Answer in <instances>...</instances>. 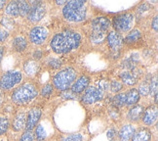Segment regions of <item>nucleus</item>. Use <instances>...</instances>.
Here are the masks:
<instances>
[{
  "label": "nucleus",
  "instance_id": "nucleus-1",
  "mask_svg": "<svg viewBox=\"0 0 158 141\" xmlns=\"http://www.w3.org/2000/svg\"><path fill=\"white\" fill-rule=\"evenodd\" d=\"M81 43V35L71 29H65L52 38L50 46L56 54H65L76 49Z\"/></svg>",
  "mask_w": 158,
  "mask_h": 141
},
{
  "label": "nucleus",
  "instance_id": "nucleus-2",
  "mask_svg": "<svg viewBox=\"0 0 158 141\" xmlns=\"http://www.w3.org/2000/svg\"><path fill=\"white\" fill-rule=\"evenodd\" d=\"M37 85L32 82H27L16 87L11 94V100L15 105H25L38 96Z\"/></svg>",
  "mask_w": 158,
  "mask_h": 141
},
{
  "label": "nucleus",
  "instance_id": "nucleus-3",
  "mask_svg": "<svg viewBox=\"0 0 158 141\" xmlns=\"http://www.w3.org/2000/svg\"><path fill=\"white\" fill-rule=\"evenodd\" d=\"M63 15L65 20L73 23L82 22L86 19L87 10L86 1L83 0H72L64 6Z\"/></svg>",
  "mask_w": 158,
  "mask_h": 141
},
{
  "label": "nucleus",
  "instance_id": "nucleus-4",
  "mask_svg": "<svg viewBox=\"0 0 158 141\" xmlns=\"http://www.w3.org/2000/svg\"><path fill=\"white\" fill-rule=\"evenodd\" d=\"M77 77V72L72 67H68L58 72L53 77V86L59 91L69 90Z\"/></svg>",
  "mask_w": 158,
  "mask_h": 141
},
{
  "label": "nucleus",
  "instance_id": "nucleus-5",
  "mask_svg": "<svg viewBox=\"0 0 158 141\" xmlns=\"http://www.w3.org/2000/svg\"><path fill=\"white\" fill-rule=\"evenodd\" d=\"M110 21L106 17H98L92 22V33L90 38L95 43H101L106 37V32L110 27Z\"/></svg>",
  "mask_w": 158,
  "mask_h": 141
},
{
  "label": "nucleus",
  "instance_id": "nucleus-6",
  "mask_svg": "<svg viewBox=\"0 0 158 141\" xmlns=\"http://www.w3.org/2000/svg\"><path fill=\"white\" fill-rule=\"evenodd\" d=\"M23 81V73L20 71H8L0 77V90L9 91Z\"/></svg>",
  "mask_w": 158,
  "mask_h": 141
},
{
  "label": "nucleus",
  "instance_id": "nucleus-7",
  "mask_svg": "<svg viewBox=\"0 0 158 141\" xmlns=\"http://www.w3.org/2000/svg\"><path fill=\"white\" fill-rule=\"evenodd\" d=\"M31 6L27 1H11L6 4L5 14L12 18L27 17L29 13Z\"/></svg>",
  "mask_w": 158,
  "mask_h": 141
},
{
  "label": "nucleus",
  "instance_id": "nucleus-8",
  "mask_svg": "<svg viewBox=\"0 0 158 141\" xmlns=\"http://www.w3.org/2000/svg\"><path fill=\"white\" fill-rule=\"evenodd\" d=\"M133 24H134L133 14L124 13V14H120V15H117L116 17H114L112 26L114 28L115 32L122 34L124 33L129 32L133 26Z\"/></svg>",
  "mask_w": 158,
  "mask_h": 141
},
{
  "label": "nucleus",
  "instance_id": "nucleus-9",
  "mask_svg": "<svg viewBox=\"0 0 158 141\" xmlns=\"http://www.w3.org/2000/svg\"><path fill=\"white\" fill-rule=\"evenodd\" d=\"M102 97H104V91L99 87L90 86L85 89V92L81 98V102L85 105H91V104L101 101Z\"/></svg>",
  "mask_w": 158,
  "mask_h": 141
},
{
  "label": "nucleus",
  "instance_id": "nucleus-10",
  "mask_svg": "<svg viewBox=\"0 0 158 141\" xmlns=\"http://www.w3.org/2000/svg\"><path fill=\"white\" fill-rule=\"evenodd\" d=\"M42 116V108L39 106L32 107L28 111L27 116V122H26V130L32 131L33 128L36 127L38 125V121Z\"/></svg>",
  "mask_w": 158,
  "mask_h": 141
},
{
  "label": "nucleus",
  "instance_id": "nucleus-11",
  "mask_svg": "<svg viewBox=\"0 0 158 141\" xmlns=\"http://www.w3.org/2000/svg\"><path fill=\"white\" fill-rule=\"evenodd\" d=\"M48 37V30L44 27H34L29 32V40L35 45H40L44 43Z\"/></svg>",
  "mask_w": 158,
  "mask_h": 141
},
{
  "label": "nucleus",
  "instance_id": "nucleus-12",
  "mask_svg": "<svg viewBox=\"0 0 158 141\" xmlns=\"http://www.w3.org/2000/svg\"><path fill=\"white\" fill-rule=\"evenodd\" d=\"M46 14V5L43 2H37L31 6L29 13L27 14V20L30 23H38L44 18Z\"/></svg>",
  "mask_w": 158,
  "mask_h": 141
},
{
  "label": "nucleus",
  "instance_id": "nucleus-13",
  "mask_svg": "<svg viewBox=\"0 0 158 141\" xmlns=\"http://www.w3.org/2000/svg\"><path fill=\"white\" fill-rule=\"evenodd\" d=\"M106 41L112 52H119L120 49L123 46L124 38L122 34L118 33L115 30H111L106 35Z\"/></svg>",
  "mask_w": 158,
  "mask_h": 141
},
{
  "label": "nucleus",
  "instance_id": "nucleus-14",
  "mask_svg": "<svg viewBox=\"0 0 158 141\" xmlns=\"http://www.w3.org/2000/svg\"><path fill=\"white\" fill-rule=\"evenodd\" d=\"M157 117H158V111L156 105H150L148 108H145V110H143L142 120L145 126H149L155 124V121H157Z\"/></svg>",
  "mask_w": 158,
  "mask_h": 141
},
{
  "label": "nucleus",
  "instance_id": "nucleus-15",
  "mask_svg": "<svg viewBox=\"0 0 158 141\" xmlns=\"http://www.w3.org/2000/svg\"><path fill=\"white\" fill-rule=\"evenodd\" d=\"M90 82V77L88 76H81L79 77L76 82H74V83L71 85V92L74 94H79L82 93L83 91L88 87Z\"/></svg>",
  "mask_w": 158,
  "mask_h": 141
},
{
  "label": "nucleus",
  "instance_id": "nucleus-16",
  "mask_svg": "<svg viewBox=\"0 0 158 141\" xmlns=\"http://www.w3.org/2000/svg\"><path fill=\"white\" fill-rule=\"evenodd\" d=\"M26 122H27V115L23 112L18 113L12 121V130L16 132H19L23 130L26 127Z\"/></svg>",
  "mask_w": 158,
  "mask_h": 141
},
{
  "label": "nucleus",
  "instance_id": "nucleus-17",
  "mask_svg": "<svg viewBox=\"0 0 158 141\" xmlns=\"http://www.w3.org/2000/svg\"><path fill=\"white\" fill-rule=\"evenodd\" d=\"M119 78L127 85H134L138 82L139 76L134 71H124L119 73Z\"/></svg>",
  "mask_w": 158,
  "mask_h": 141
},
{
  "label": "nucleus",
  "instance_id": "nucleus-18",
  "mask_svg": "<svg viewBox=\"0 0 158 141\" xmlns=\"http://www.w3.org/2000/svg\"><path fill=\"white\" fill-rule=\"evenodd\" d=\"M143 113V108L141 105L133 106L128 113H127V120L132 122H137L142 119V116Z\"/></svg>",
  "mask_w": 158,
  "mask_h": 141
},
{
  "label": "nucleus",
  "instance_id": "nucleus-19",
  "mask_svg": "<svg viewBox=\"0 0 158 141\" xmlns=\"http://www.w3.org/2000/svg\"><path fill=\"white\" fill-rule=\"evenodd\" d=\"M12 48L13 50L18 52V53H22L27 48V40L26 37H23L22 35H18L15 36L12 40Z\"/></svg>",
  "mask_w": 158,
  "mask_h": 141
},
{
  "label": "nucleus",
  "instance_id": "nucleus-20",
  "mask_svg": "<svg viewBox=\"0 0 158 141\" xmlns=\"http://www.w3.org/2000/svg\"><path fill=\"white\" fill-rule=\"evenodd\" d=\"M136 127L133 125H125L122 126V128L120 130V131L117 133L120 141H130L132 136L134 135V133L136 131Z\"/></svg>",
  "mask_w": 158,
  "mask_h": 141
},
{
  "label": "nucleus",
  "instance_id": "nucleus-21",
  "mask_svg": "<svg viewBox=\"0 0 158 141\" xmlns=\"http://www.w3.org/2000/svg\"><path fill=\"white\" fill-rule=\"evenodd\" d=\"M139 98H141V95H139L138 89L132 88L125 93V105L135 106L139 101Z\"/></svg>",
  "mask_w": 158,
  "mask_h": 141
},
{
  "label": "nucleus",
  "instance_id": "nucleus-22",
  "mask_svg": "<svg viewBox=\"0 0 158 141\" xmlns=\"http://www.w3.org/2000/svg\"><path fill=\"white\" fill-rule=\"evenodd\" d=\"M151 138V132L147 127H141L135 131L130 141H149Z\"/></svg>",
  "mask_w": 158,
  "mask_h": 141
},
{
  "label": "nucleus",
  "instance_id": "nucleus-23",
  "mask_svg": "<svg viewBox=\"0 0 158 141\" xmlns=\"http://www.w3.org/2000/svg\"><path fill=\"white\" fill-rule=\"evenodd\" d=\"M23 70L27 76H35L39 71V65L35 60H27L23 65Z\"/></svg>",
  "mask_w": 158,
  "mask_h": 141
},
{
  "label": "nucleus",
  "instance_id": "nucleus-24",
  "mask_svg": "<svg viewBox=\"0 0 158 141\" xmlns=\"http://www.w3.org/2000/svg\"><path fill=\"white\" fill-rule=\"evenodd\" d=\"M142 37V33L139 29H133L126 35L124 38V42L127 44H133L135 42H138Z\"/></svg>",
  "mask_w": 158,
  "mask_h": 141
},
{
  "label": "nucleus",
  "instance_id": "nucleus-25",
  "mask_svg": "<svg viewBox=\"0 0 158 141\" xmlns=\"http://www.w3.org/2000/svg\"><path fill=\"white\" fill-rule=\"evenodd\" d=\"M10 127V121L7 117L0 116V136L8 131Z\"/></svg>",
  "mask_w": 158,
  "mask_h": 141
},
{
  "label": "nucleus",
  "instance_id": "nucleus-26",
  "mask_svg": "<svg viewBox=\"0 0 158 141\" xmlns=\"http://www.w3.org/2000/svg\"><path fill=\"white\" fill-rule=\"evenodd\" d=\"M112 104L116 108H121L125 106V93H118L114 95L112 99Z\"/></svg>",
  "mask_w": 158,
  "mask_h": 141
},
{
  "label": "nucleus",
  "instance_id": "nucleus-27",
  "mask_svg": "<svg viewBox=\"0 0 158 141\" xmlns=\"http://www.w3.org/2000/svg\"><path fill=\"white\" fill-rule=\"evenodd\" d=\"M34 135H35L36 139H37V141H44L46 139V131L44 130V127L41 125L36 126Z\"/></svg>",
  "mask_w": 158,
  "mask_h": 141
},
{
  "label": "nucleus",
  "instance_id": "nucleus-28",
  "mask_svg": "<svg viewBox=\"0 0 158 141\" xmlns=\"http://www.w3.org/2000/svg\"><path fill=\"white\" fill-rule=\"evenodd\" d=\"M54 92V86H53V84L52 83H47L45 84L43 87L41 88V91H40V94L42 97H49L53 94Z\"/></svg>",
  "mask_w": 158,
  "mask_h": 141
},
{
  "label": "nucleus",
  "instance_id": "nucleus-29",
  "mask_svg": "<svg viewBox=\"0 0 158 141\" xmlns=\"http://www.w3.org/2000/svg\"><path fill=\"white\" fill-rule=\"evenodd\" d=\"M138 91L141 96H145V97L148 96L149 95V82L148 81H144L143 83L139 84Z\"/></svg>",
  "mask_w": 158,
  "mask_h": 141
},
{
  "label": "nucleus",
  "instance_id": "nucleus-30",
  "mask_svg": "<svg viewBox=\"0 0 158 141\" xmlns=\"http://www.w3.org/2000/svg\"><path fill=\"white\" fill-rule=\"evenodd\" d=\"M109 87H110L112 92L116 93V92H119L120 90H122L123 83L121 82H118V81H112L110 82V84H109Z\"/></svg>",
  "mask_w": 158,
  "mask_h": 141
},
{
  "label": "nucleus",
  "instance_id": "nucleus-31",
  "mask_svg": "<svg viewBox=\"0 0 158 141\" xmlns=\"http://www.w3.org/2000/svg\"><path fill=\"white\" fill-rule=\"evenodd\" d=\"M47 65L50 69L57 70V69L60 68V66H62V61L59 60V59H56V58H52L48 61Z\"/></svg>",
  "mask_w": 158,
  "mask_h": 141
},
{
  "label": "nucleus",
  "instance_id": "nucleus-32",
  "mask_svg": "<svg viewBox=\"0 0 158 141\" xmlns=\"http://www.w3.org/2000/svg\"><path fill=\"white\" fill-rule=\"evenodd\" d=\"M149 94L152 96L157 94V79H156V77L151 78V81L149 82Z\"/></svg>",
  "mask_w": 158,
  "mask_h": 141
},
{
  "label": "nucleus",
  "instance_id": "nucleus-33",
  "mask_svg": "<svg viewBox=\"0 0 158 141\" xmlns=\"http://www.w3.org/2000/svg\"><path fill=\"white\" fill-rule=\"evenodd\" d=\"M33 139H34V135H33L32 131L26 130L22 134V136L19 141H33Z\"/></svg>",
  "mask_w": 158,
  "mask_h": 141
},
{
  "label": "nucleus",
  "instance_id": "nucleus-34",
  "mask_svg": "<svg viewBox=\"0 0 158 141\" xmlns=\"http://www.w3.org/2000/svg\"><path fill=\"white\" fill-rule=\"evenodd\" d=\"M9 35H10L9 30H7L3 26L0 24V43H1V42H4L9 37Z\"/></svg>",
  "mask_w": 158,
  "mask_h": 141
},
{
  "label": "nucleus",
  "instance_id": "nucleus-35",
  "mask_svg": "<svg viewBox=\"0 0 158 141\" xmlns=\"http://www.w3.org/2000/svg\"><path fill=\"white\" fill-rule=\"evenodd\" d=\"M64 141H83V136L80 133L70 134V135H69Z\"/></svg>",
  "mask_w": 158,
  "mask_h": 141
},
{
  "label": "nucleus",
  "instance_id": "nucleus-36",
  "mask_svg": "<svg viewBox=\"0 0 158 141\" xmlns=\"http://www.w3.org/2000/svg\"><path fill=\"white\" fill-rule=\"evenodd\" d=\"M116 135H117V131L114 130V128H110L107 132H106V136H107V138L109 139V140H111V139H113V138H115L116 137Z\"/></svg>",
  "mask_w": 158,
  "mask_h": 141
},
{
  "label": "nucleus",
  "instance_id": "nucleus-37",
  "mask_svg": "<svg viewBox=\"0 0 158 141\" xmlns=\"http://www.w3.org/2000/svg\"><path fill=\"white\" fill-rule=\"evenodd\" d=\"M151 28H152L154 32H157L158 30V17L157 16H155L153 18L152 22H151Z\"/></svg>",
  "mask_w": 158,
  "mask_h": 141
},
{
  "label": "nucleus",
  "instance_id": "nucleus-38",
  "mask_svg": "<svg viewBox=\"0 0 158 141\" xmlns=\"http://www.w3.org/2000/svg\"><path fill=\"white\" fill-rule=\"evenodd\" d=\"M32 56H33V59L35 61H37V60H39V59L42 58V56H43V52H42L41 50H36V51L33 52Z\"/></svg>",
  "mask_w": 158,
  "mask_h": 141
},
{
  "label": "nucleus",
  "instance_id": "nucleus-39",
  "mask_svg": "<svg viewBox=\"0 0 158 141\" xmlns=\"http://www.w3.org/2000/svg\"><path fill=\"white\" fill-rule=\"evenodd\" d=\"M4 53H5V47L2 46V45H0V65H1V61L3 59Z\"/></svg>",
  "mask_w": 158,
  "mask_h": 141
},
{
  "label": "nucleus",
  "instance_id": "nucleus-40",
  "mask_svg": "<svg viewBox=\"0 0 158 141\" xmlns=\"http://www.w3.org/2000/svg\"><path fill=\"white\" fill-rule=\"evenodd\" d=\"M5 6H6V1H5V0H0V11L3 10Z\"/></svg>",
  "mask_w": 158,
  "mask_h": 141
},
{
  "label": "nucleus",
  "instance_id": "nucleus-41",
  "mask_svg": "<svg viewBox=\"0 0 158 141\" xmlns=\"http://www.w3.org/2000/svg\"><path fill=\"white\" fill-rule=\"evenodd\" d=\"M56 3H57L58 5H63V4H64V5H65V4L68 3V2L64 1V0H62V1H57Z\"/></svg>",
  "mask_w": 158,
  "mask_h": 141
}]
</instances>
